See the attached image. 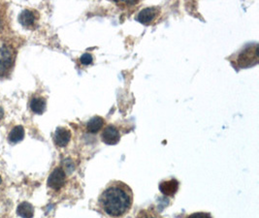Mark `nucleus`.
Listing matches in <instances>:
<instances>
[{"mask_svg": "<svg viewBox=\"0 0 259 218\" xmlns=\"http://www.w3.org/2000/svg\"><path fill=\"white\" fill-rule=\"evenodd\" d=\"M3 116H4V112H3L2 109H0V120L3 118Z\"/></svg>", "mask_w": 259, "mask_h": 218, "instance_id": "nucleus-17", "label": "nucleus"}, {"mask_svg": "<svg viewBox=\"0 0 259 218\" xmlns=\"http://www.w3.org/2000/svg\"><path fill=\"white\" fill-rule=\"evenodd\" d=\"M37 16L32 10H24L18 16V22L26 28H32L36 24Z\"/></svg>", "mask_w": 259, "mask_h": 218, "instance_id": "nucleus-9", "label": "nucleus"}, {"mask_svg": "<svg viewBox=\"0 0 259 218\" xmlns=\"http://www.w3.org/2000/svg\"><path fill=\"white\" fill-rule=\"evenodd\" d=\"M160 11L162 10L158 7H146L140 11L136 20L145 26L152 24L160 15Z\"/></svg>", "mask_w": 259, "mask_h": 218, "instance_id": "nucleus-5", "label": "nucleus"}, {"mask_svg": "<svg viewBox=\"0 0 259 218\" xmlns=\"http://www.w3.org/2000/svg\"><path fill=\"white\" fill-rule=\"evenodd\" d=\"M178 182L175 178L164 180L160 184V190L163 195L167 197H174L178 190Z\"/></svg>", "mask_w": 259, "mask_h": 218, "instance_id": "nucleus-8", "label": "nucleus"}, {"mask_svg": "<svg viewBox=\"0 0 259 218\" xmlns=\"http://www.w3.org/2000/svg\"><path fill=\"white\" fill-rule=\"evenodd\" d=\"M47 107V101L44 97H33L30 101V109L34 114H42Z\"/></svg>", "mask_w": 259, "mask_h": 218, "instance_id": "nucleus-10", "label": "nucleus"}, {"mask_svg": "<svg viewBox=\"0 0 259 218\" xmlns=\"http://www.w3.org/2000/svg\"><path fill=\"white\" fill-rule=\"evenodd\" d=\"M101 139L106 144H109V146L116 144L120 140V130L114 125H106L102 131Z\"/></svg>", "mask_w": 259, "mask_h": 218, "instance_id": "nucleus-6", "label": "nucleus"}, {"mask_svg": "<svg viewBox=\"0 0 259 218\" xmlns=\"http://www.w3.org/2000/svg\"><path fill=\"white\" fill-rule=\"evenodd\" d=\"M71 140V131L66 127L56 128L54 134V142L60 148H65Z\"/></svg>", "mask_w": 259, "mask_h": 218, "instance_id": "nucleus-7", "label": "nucleus"}, {"mask_svg": "<svg viewBox=\"0 0 259 218\" xmlns=\"http://www.w3.org/2000/svg\"><path fill=\"white\" fill-rule=\"evenodd\" d=\"M24 138V129L22 125H18L16 127H14L9 134V140L13 144L22 140Z\"/></svg>", "mask_w": 259, "mask_h": 218, "instance_id": "nucleus-13", "label": "nucleus"}, {"mask_svg": "<svg viewBox=\"0 0 259 218\" xmlns=\"http://www.w3.org/2000/svg\"><path fill=\"white\" fill-rule=\"evenodd\" d=\"M98 206L100 212L108 218H124L130 214L133 206V191L126 184L112 180L99 195Z\"/></svg>", "mask_w": 259, "mask_h": 218, "instance_id": "nucleus-1", "label": "nucleus"}, {"mask_svg": "<svg viewBox=\"0 0 259 218\" xmlns=\"http://www.w3.org/2000/svg\"><path fill=\"white\" fill-rule=\"evenodd\" d=\"M105 125V120L101 116H94L88 124L86 130L92 134H96L99 132Z\"/></svg>", "mask_w": 259, "mask_h": 218, "instance_id": "nucleus-11", "label": "nucleus"}, {"mask_svg": "<svg viewBox=\"0 0 259 218\" xmlns=\"http://www.w3.org/2000/svg\"><path fill=\"white\" fill-rule=\"evenodd\" d=\"M16 52L13 46L6 40H0V78L8 75L14 66Z\"/></svg>", "mask_w": 259, "mask_h": 218, "instance_id": "nucleus-2", "label": "nucleus"}, {"mask_svg": "<svg viewBox=\"0 0 259 218\" xmlns=\"http://www.w3.org/2000/svg\"><path fill=\"white\" fill-rule=\"evenodd\" d=\"M66 172L64 167H56L50 172L48 178L47 186L54 191H60L66 184Z\"/></svg>", "mask_w": 259, "mask_h": 218, "instance_id": "nucleus-4", "label": "nucleus"}, {"mask_svg": "<svg viewBox=\"0 0 259 218\" xmlns=\"http://www.w3.org/2000/svg\"><path fill=\"white\" fill-rule=\"evenodd\" d=\"M135 218H164L154 210H141Z\"/></svg>", "mask_w": 259, "mask_h": 218, "instance_id": "nucleus-14", "label": "nucleus"}, {"mask_svg": "<svg viewBox=\"0 0 259 218\" xmlns=\"http://www.w3.org/2000/svg\"><path fill=\"white\" fill-rule=\"evenodd\" d=\"M82 65H90L94 62V58L90 54H84L80 58Z\"/></svg>", "mask_w": 259, "mask_h": 218, "instance_id": "nucleus-15", "label": "nucleus"}, {"mask_svg": "<svg viewBox=\"0 0 259 218\" xmlns=\"http://www.w3.org/2000/svg\"><path fill=\"white\" fill-rule=\"evenodd\" d=\"M186 218H212L209 212H194Z\"/></svg>", "mask_w": 259, "mask_h": 218, "instance_id": "nucleus-16", "label": "nucleus"}, {"mask_svg": "<svg viewBox=\"0 0 259 218\" xmlns=\"http://www.w3.org/2000/svg\"><path fill=\"white\" fill-rule=\"evenodd\" d=\"M18 214L22 218H32L34 216V208L32 204L28 202H22L16 208Z\"/></svg>", "mask_w": 259, "mask_h": 218, "instance_id": "nucleus-12", "label": "nucleus"}, {"mask_svg": "<svg viewBox=\"0 0 259 218\" xmlns=\"http://www.w3.org/2000/svg\"><path fill=\"white\" fill-rule=\"evenodd\" d=\"M258 62V45H248L243 48L237 56L236 64L239 68H248Z\"/></svg>", "mask_w": 259, "mask_h": 218, "instance_id": "nucleus-3", "label": "nucleus"}]
</instances>
